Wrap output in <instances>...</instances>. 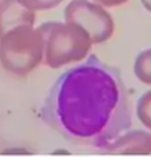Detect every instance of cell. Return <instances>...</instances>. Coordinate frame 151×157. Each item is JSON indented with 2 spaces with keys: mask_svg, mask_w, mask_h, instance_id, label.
I'll return each mask as SVG.
<instances>
[{
  "mask_svg": "<svg viewBox=\"0 0 151 157\" xmlns=\"http://www.w3.org/2000/svg\"><path fill=\"white\" fill-rule=\"evenodd\" d=\"M134 74L143 85L151 86V48L138 54L134 63Z\"/></svg>",
  "mask_w": 151,
  "mask_h": 157,
  "instance_id": "cell-7",
  "label": "cell"
},
{
  "mask_svg": "<svg viewBox=\"0 0 151 157\" xmlns=\"http://www.w3.org/2000/svg\"><path fill=\"white\" fill-rule=\"evenodd\" d=\"M136 114L141 122L151 129V90L146 91L139 98L138 105H136Z\"/></svg>",
  "mask_w": 151,
  "mask_h": 157,
  "instance_id": "cell-8",
  "label": "cell"
},
{
  "mask_svg": "<svg viewBox=\"0 0 151 157\" xmlns=\"http://www.w3.org/2000/svg\"><path fill=\"white\" fill-rule=\"evenodd\" d=\"M40 117L67 141L100 151L130 132L132 125L120 71L95 55L57 78Z\"/></svg>",
  "mask_w": 151,
  "mask_h": 157,
  "instance_id": "cell-1",
  "label": "cell"
},
{
  "mask_svg": "<svg viewBox=\"0 0 151 157\" xmlns=\"http://www.w3.org/2000/svg\"><path fill=\"white\" fill-rule=\"evenodd\" d=\"M44 44V65L51 69L82 63L92 47L90 35L82 27L67 22H46L38 27Z\"/></svg>",
  "mask_w": 151,
  "mask_h": 157,
  "instance_id": "cell-2",
  "label": "cell"
},
{
  "mask_svg": "<svg viewBox=\"0 0 151 157\" xmlns=\"http://www.w3.org/2000/svg\"><path fill=\"white\" fill-rule=\"evenodd\" d=\"M20 4H23L26 8L31 11H50L56 8L59 4H62L63 0H17Z\"/></svg>",
  "mask_w": 151,
  "mask_h": 157,
  "instance_id": "cell-9",
  "label": "cell"
},
{
  "mask_svg": "<svg viewBox=\"0 0 151 157\" xmlns=\"http://www.w3.org/2000/svg\"><path fill=\"white\" fill-rule=\"evenodd\" d=\"M94 2L102 4L103 7H106V8H114V7H120V6L126 4L128 0H94Z\"/></svg>",
  "mask_w": 151,
  "mask_h": 157,
  "instance_id": "cell-10",
  "label": "cell"
},
{
  "mask_svg": "<svg viewBox=\"0 0 151 157\" xmlns=\"http://www.w3.org/2000/svg\"><path fill=\"white\" fill-rule=\"evenodd\" d=\"M0 2H2V0H0Z\"/></svg>",
  "mask_w": 151,
  "mask_h": 157,
  "instance_id": "cell-12",
  "label": "cell"
},
{
  "mask_svg": "<svg viewBox=\"0 0 151 157\" xmlns=\"http://www.w3.org/2000/svg\"><path fill=\"white\" fill-rule=\"evenodd\" d=\"M151 151V134L145 132H127L104 152L149 153Z\"/></svg>",
  "mask_w": 151,
  "mask_h": 157,
  "instance_id": "cell-6",
  "label": "cell"
},
{
  "mask_svg": "<svg viewBox=\"0 0 151 157\" xmlns=\"http://www.w3.org/2000/svg\"><path fill=\"white\" fill-rule=\"evenodd\" d=\"M64 22L82 27L94 44L106 43L115 31L114 19L107 8L91 0H71L64 8Z\"/></svg>",
  "mask_w": 151,
  "mask_h": 157,
  "instance_id": "cell-4",
  "label": "cell"
},
{
  "mask_svg": "<svg viewBox=\"0 0 151 157\" xmlns=\"http://www.w3.org/2000/svg\"><path fill=\"white\" fill-rule=\"evenodd\" d=\"M36 13L26 8L17 0L0 2V38L9 30L24 24L35 26Z\"/></svg>",
  "mask_w": 151,
  "mask_h": 157,
  "instance_id": "cell-5",
  "label": "cell"
},
{
  "mask_svg": "<svg viewBox=\"0 0 151 157\" xmlns=\"http://www.w3.org/2000/svg\"><path fill=\"white\" fill-rule=\"evenodd\" d=\"M141 3H142V6L145 7L147 11L151 12V0H141Z\"/></svg>",
  "mask_w": 151,
  "mask_h": 157,
  "instance_id": "cell-11",
  "label": "cell"
},
{
  "mask_svg": "<svg viewBox=\"0 0 151 157\" xmlns=\"http://www.w3.org/2000/svg\"><path fill=\"white\" fill-rule=\"evenodd\" d=\"M43 60V38L34 26L15 27L0 38V63L3 69L13 75H28Z\"/></svg>",
  "mask_w": 151,
  "mask_h": 157,
  "instance_id": "cell-3",
  "label": "cell"
}]
</instances>
